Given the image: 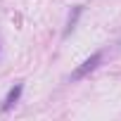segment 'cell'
<instances>
[{"mask_svg":"<svg viewBox=\"0 0 121 121\" xmlns=\"http://www.w3.org/2000/svg\"><path fill=\"white\" fill-rule=\"evenodd\" d=\"M100 62H102V52H95V55H90V57L86 59V62H83V64H81V67H78V69L71 74V81H81L83 76H88L90 71H95Z\"/></svg>","mask_w":121,"mask_h":121,"instance_id":"1","label":"cell"},{"mask_svg":"<svg viewBox=\"0 0 121 121\" xmlns=\"http://www.w3.org/2000/svg\"><path fill=\"white\" fill-rule=\"evenodd\" d=\"M19 95H22V83H17V86L7 93V97H5V102H3V112H10V109H12V104L19 100Z\"/></svg>","mask_w":121,"mask_h":121,"instance_id":"2","label":"cell"}]
</instances>
